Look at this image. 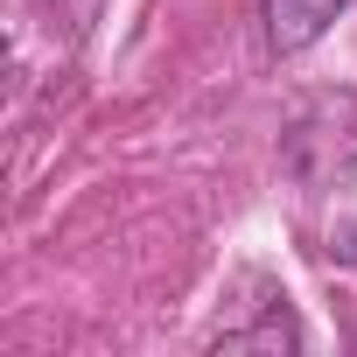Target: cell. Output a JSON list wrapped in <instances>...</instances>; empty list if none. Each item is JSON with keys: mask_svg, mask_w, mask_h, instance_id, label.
<instances>
[{"mask_svg": "<svg viewBox=\"0 0 357 357\" xmlns=\"http://www.w3.org/2000/svg\"><path fill=\"white\" fill-rule=\"evenodd\" d=\"M343 8H350V0H266V43H273L280 56H294V50H308Z\"/></svg>", "mask_w": 357, "mask_h": 357, "instance_id": "6da1fadb", "label": "cell"}, {"mask_svg": "<svg viewBox=\"0 0 357 357\" xmlns=\"http://www.w3.org/2000/svg\"><path fill=\"white\" fill-rule=\"evenodd\" d=\"M259 343H266V350H273V343H280V350H294V343H301V329H294L287 315H273V322H259V329H231V336H225V350H259Z\"/></svg>", "mask_w": 357, "mask_h": 357, "instance_id": "7a4b0ae2", "label": "cell"}]
</instances>
